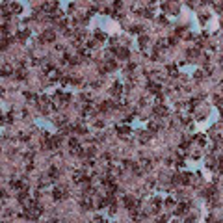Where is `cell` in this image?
<instances>
[{
  "label": "cell",
  "instance_id": "cell-23",
  "mask_svg": "<svg viewBox=\"0 0 223 223\" xmlns=\"http://www.w3.org/2000/svg\"><path fill=\"white\" fill-rule=\"evenodd\" d=\"M6 195H7L6 191H0V199H6Z\"/></svg>",
  "mask_w": 223,
  "mask_h": 223
},
{
  "label": "cell",
  "instance_id": "cell-4",
  "mask_svg": "<svg viewBox=\"0 0 223 223\" xmlns=\"http://www.w3.org/2000/svg\"><path fill=\"white\" fill-rule=\"evenodd\" d=\"M113 52H115L119 58H128V54H130L128 49H113Z\"/></svg>",
  "mask_w": 223,
  "mask_h": 223
},
{
  "label": "cell",
  "instance_id": "cell-10",
  "mask_svg": "<svg viewBox=\"0 0 223 223\" xmlns=\"http://www.w3.org/2000/svg\"><path fill=\"white\" fill-rule=\"evenodd\" d=\"M117 132H119L121 136H125V134H128V132H130V128H128V127H117Z\"/></svg>",
  "mask_w": 223,
  "mask_h": 223
},
{
  "label": "cell",
  "instance_id": "cell-3",
  "mask_svg": "<svg viewBox=\"0 0 223 223\" xmlns=\"http://www.w3.org/2000/svg\"><path fill=\"white\" fill-rule=\"evenodd\" d=\"M121 93H123V86H121L119 82H117V84H113V88H112V95H113V97H119Z\"/></svg>",
  "mask_w": 223,
  "mask_h": 223
},
{
  "label": "cell",
  "instance_id": "cell-21",
  "mask_svg": "<svg viewBox=\"0 0 223 223\" xmlns=\"http://www.w3.org/2000/svg\"><path fill=\"white\" fill-rule=\"evenodd\" d=\"M24 71H22V69H19V71H17V78H24Z\"/></svg>",
  "mask_w": 223,
  "mask_h": 223
},
{
  "label": "cell",
  "instance_id": "cell-2",
  "mask_svg": "<svg viewBox=\"0 0 223 223\" xmlns=\"http://www.w3.org/2000/svg\"><path fill=\"white\" fill-rule=\"evenodd\" d=\"M69 193H65L63 190H54L52 191V197H54V201H61V199H65Z\"/></svg>",
  "mask_w": 223,
  "mask_h": 223
},
{
  "label": "cell",
  "instance_id": "cell-15",
  "mask_svg": "<svg viewBox=\"0 0 223 223\" xmlns=\"http://www.w3.org/2000/svg\"><path fill=\"white\" fill-rule=\"evenodd\" d=\"M186 210H188V205H181V206L177 208V214H184Z\"/></svg>",
  "mask_w": 223,
  "mask_h": 223
},
{
  "label": "cell",
  "instance_id": "cell-1",
  "mask_svg": "<svg viewBox=\"0 0 223 223\" xmlns=\"http://www.w3.org/2000/svg\"><path fill=\"white\" fill-rule=\"evenodd\" d=\"M54 39H56V34H54L52 30H46V32L41 36V41H49V43H52Z\"/></svg>",
  "mask_w": 223,
  "mask_h": 223
},
{
  "label": "cell",
  "instance_id": "cell-11",
  "mask_svg": "<svg viewBox=\"0 0 223 223\" xmlns=\"http://www.w3.org/2000/svg\"><path fill=\"white\" fill-rule=\"evenodd\" d=\"M158 49H160V50L167 49V41H166V39H160V41H158Z\"/></svg>",
  "mask_w": 223,
  "mask_h": 223
},
{
  "label": "cell",
  "instance_id": "cell-18",
  "mask_svg": "<svg viewBox=\"0 0 223 223\" xmlns=\"http://www.w3.org/2000/svg\"><path fill=\"white\" fill-rule=\"evenodd\" d=\"M149 130H151V132H156V130H158V125H156V123H151V125H149Z\"/></svg>",
  "mask_w": 223,
  "mask_h": 223
},
{
  "label": "cell",
  "instance_id": "cell-13",
  "mask_svg": "<svg viewBox=\"0 0 223 223\" xmlns=\"http://www.w3.org/2000/svg\"><path fill=\"white\" fill-rule=\"evenodd\" d=\"M11 73H13V71H11V67H7V65H6V67L2 69V76H9Z\"/></svg>",
  "mask_w": 223,
  "mask_h": 223
},
{
  "label": "cell",
  "instance_id": "cell-14",
  "mask_svg": "<svg viewBox=\"0 0 223 223\" xmlns=\"http://www.w3.org/2000/svg\"><path fill=\"white\" fill-rule=\"evenodd\" d=\"M7 43H9V39H2V41H0V50H6Z\"/></svg>",
  "mask_w": 223,
  "mask_h": 223
},
{
  "label": "cell",
  "instance_id": "cell-20",
  "mask_svg": "<svg viewBox=\"0 0 223 223\" xmlns=\"http://www.w3.org/2000/svg\"><path fill=\"white\" fill-rule=\"evenodd\" d=\"M11 9H13L15 13H19V11H21V6H19V4H11Z\"/></svg>",
  "mask_w": 223,
  "mask_h": 223
},
{
  "label": "cell",
  "instance_id": "cell-6",
  "mask_svg": "<svg viewBox=\"0 0 223 223\" xmlns=\"http://www.w3.org/2000/svg\"><path fill=\"white\" fill-rule=\"evenodd\" d=\"M149 91H151V93H156V95H160V86H158V84H149Z\"/></svg>",
  "mask_w": 223,
  "mask_h": 223
},
{
  "label": "cell",
  "instance_id": "cell-7",
  "mask_svg": "<svg viewBox=\"0 0 223 223\" xmlns=\"http://www.w3.org/2000/svg\"><path fill=\"white\" fill-rule=\"evenodd\" d=\"M28 36H30V32H28V30H24V32H19L17 34V39H19V41H24Z\"/></svg>",
  "mask_w": 223,
  "mask_h": 223
},
{
  "label": "cell",
  "instance_id": "cell-8",
  "mask_svg": "<svg viewBox=\"0 0 223 223\" xmlns=\"http://www.w3.org/2000/svg\"><path fill=\"white\" fill-rule=\"evenodd\" d=\"M141 167H143V169H145V171H149V169H151V160L143 158V160H141Z\"/></svg>",
  "mask_w": 223,
  "mask_h": 223
},
{
  "label": "cell",
  "instance_id": "cell-5",
  "mask_svg": "<svg viewBox=\"0 0 223 223\" xmlns=\"http://www.w3.org/2000/svg\"><path fill=\"white\" fill-rule=\"evenodd\" d=\"M154 113H158V115H167V108L162 106V104H156V106H154Z\"/></svg>",
  "mask_w": 223,
  "mask_h": 223
},
{
  "label": "cell",
  "instance_id": "cell-22",
  "mask_svg": "<svg viewBox=\"0 0 223 223\" xmlns=\"http://www.w3.org/2000/svg\"><path fill=\"white\" fill-rule=\"evenodd\" d=\"M141 30H143V28H139V26H134V28H132V32H134V34H139Z\"/></svg>",
  "mask_w": 223,
  "mask_h": 223
},
{
  "label": "cell",
  "instance_id": "cell-16",
  "mask_svg": "<svg viewBox=\"0 0 223 223\" xmlns=\"http://www.w3.org/2000/svg\"><path fill=\"white\" fill-rule=\"evenodd\" d=\"M167 71L171 73V76H177V67H173V65H169V67H167Z\"/></svg>",
  "mask_w": 223,
  "mask_h": 223
},
{
  "label": "cell",
  "instance_id": "cell-9",
  "mask_svg": "<svg viewBox=\"0 0 223 223\" xmlns=\"http://www.w3.org/2000/svg\"><path fill=\"white\" fill-rule=\"evenodd\" d=\"M139 139H141V141H149V139H151V132H141V134H139Z\"/></svg>",
  "mask_w": 223,
  "mask_h": 223
},
{
  "label": "cell",
  "instance_id": "cell-17",
  "mask_svg": "<svg viewBox=\"0 0 223 223\" xmlns=\"http://www.w3.org/2000/svg\"><path fill=\"white\" fill-rule=\"evenodd\" d=\"M149 41V39H147V36H141V37H139V46H145V43Z\"/></svg>",
  "mask_w": 223,
  "mask_h": 223
},
{
  "label": "cell",
  "instance_id": "cell-12",
  "mask_svg": "<svg viewBox=\"0 0 223 223\" xmlns=\"http://www.w3.org/2000/svg\"><path fill=\"white\" fill-rule=\"evenodd\" d=\"M49 175L52 177V181H54V179L58 177V169H56V167H50V169H49Z\"/></svg>",
  "mask_w": 223,
  "mask_h": 223
},
{
  "label": "cell",
  "instance_id": "cell-19",
  "mask_svg": "<svg viewBox=\"0 0 223 223\" xmlns=\"http://www.w3.org/2000/svg\"><path fill=\"white\" fill-rule=\"evenodd\" d=\"M97 39H99V41H104V39H106V36H104L102 32H97V36H95Z\"/></svg>",
  "mask_w": 223,
  "mask_h": 223
},
{
  "label": "cell",
  "instance_id": "cell-24",
  "mask_svg": "<svg viewBox=\"0 0 223 223\" xmlns=\"http://www.w3.org/2000/svg\"><path fill=\"white\" fill-rule=\"evenodd\" d=\"M0 95H2V89H0Z\"/></svg>",
  "mask_w": 223,
  "mask_h": 223
}]
</instances>
